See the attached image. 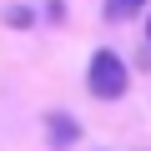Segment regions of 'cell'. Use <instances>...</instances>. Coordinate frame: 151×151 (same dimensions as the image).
<instances>
[{
  "label": "cell",
  "mask_w": 151,
  "mask_h": 151,
  "mask_svg": "<svg viewBox=\"0 0 151 151\" xmlns=\"http://www.w3.org/2000/svg\"><path fill=\"white\" fill-rule=\"evenodd\" d=\"M86 91H91L96 101H121V96L131 91V70H126V60H121L111 45L91 50V60H86Z\"/></svg>",
  "instance_id": "cell-1"
},
{
  "label": "cell",
  "mask_w": 151,
  "mask_h": 151,
  "mask_svg": "<svg viewBox=\"0 0 151 151\" xmlns=\"http://www.w3.org/2000/svg\"><path fill=\"white\" fill-rule=\"evenodd\" d=\"M146 45H151V15H146Z\"/></svg>",
  "instance_id": "cell-5"
},
{
  "label": "cell",
  "mask_w": 151,
  "mask_h": 151,
  "mask_svg": "<svg viewBox=\"0 0 151 151\" xmlns=\"http://www.w3.org/2000/svg\"><path fill=\"white\" fill-rule=\"evenodd\" d=\"M45 136H50L55 151H65V146L81 141V126H76V116H65V111H50V116H45Z\"/></svg>",
  "instance_id": "cell-2"
},
{
  "label": "cell",
  "mask_w": 151,
  "mask_h": 151,
  "mask_svg": "<svg viewBox=\"0 0 151 151\" xmlns=\"http://www.w3.org/2000/svg\"><path fill=\"white\" fill-rule=\"evenodd\" d=\"M146 10V0H106V5H101V15L111 20V25H121V20H136Z\"/></svg>",
  "instance_id": "cell-3"
},
{
  "label": "cell",
  "mask_w": 151,
  "mask_h": 151,
  "mask_svg": "<svg viewBox=\"0 0 151 151\" xmlns=\"http://www.w3.org/2000/svg\"><path fill=\"white\" fill-rule=\"evenodd\" d=\"M5 25H10V30H30V25H35V10H30V5H5Z\"/></svg>",
  "instance_id": "cell-4"
}]
</instances>
